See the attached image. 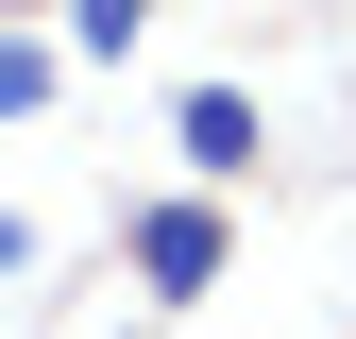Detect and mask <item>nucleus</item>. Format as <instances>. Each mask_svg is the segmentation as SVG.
I'll return each instance as SVG.
<instances>
[{
    "label": "nucleus",
    "instance_id": "7ed1b4c3",
    "mask_svg": "<svg viewBox=\"0 0 356 339\" xmlns=\"http://www.w3.org/2000/svg\"><path fill=\"white\" fill-rule=\"evenodd\" d=\"M68 34H85V51H136V34H153V0H68Z\"/></svg>",
    "mask_w": 356,
    "mask_h": 339
},
{
    "label": "nucleus",
    "instance_id": "f03ea898",
    "mask_svg": "<svg viewBox=\"0 0 356 339\" xmlns=\"http://www.w3.org/2000/svg\"><path fill=\"white\" fill-rule=\"evenodd\" d=\"M170 136H187V170H204V187H238V170L272 153V136H254V102H238V85H187V119H170Z\"/></svg>",
    "mask_w": 356,
    "mask_h": 339
},
{
    "label": "nucleus",
    "instance_id": "f257e3e1",
    "mask_svg": "<svg viewBox=\"0 0 356 339\" xmlns=\"http://www.w3.org/2000/svg\"><path fill=\"white\" fill-rule=\"evenodd\" d=\"M136 288H170V306H187V288H220V204H204V187L136 204Z\"/></svg>",
    "mask_w": 356,
    "mask_h": 339
}]
</instances>
